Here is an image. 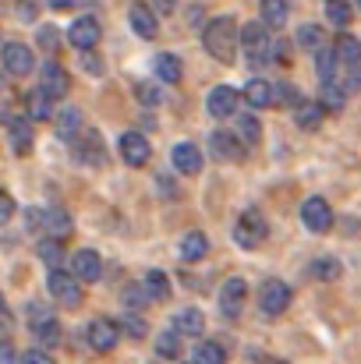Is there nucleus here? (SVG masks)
Instances as JSON below:
<instances>
[{
    "label": "nucleus",
    "instance_id": "39",
    "mask_svg": "<svg viewBox=\"0 0 361 364\" xmlns=\"http://www.w3.org/2000/svg\"><path fill=\"white\" fill-rule=\"evenodd\" d=\"M135 96H138V103H142V107H159V100H163V89H159L156 82H138Z\"/></svg>",
    "mask_w": 361,
    "mask_h": 364
},
{
    "label": "nucleus",
    "instance_id": "32",
    "mask_svg": "<svg viewBox=\"0 0 361 364\" xmlns=\"http://www.w3.org/2000/svg\"><path fill=\"white\" fill-rule=\"evenodd\" d=\"M308 272H312V279H323V283H333V279H340V262L337 258H330V255H323V258H315L312 265H308Z\"/></svg>",
    "mask_w": 361,
    "mask_h": 364
},
{
    "label": "nucleus",
    "instance_id": "1",
    "mask_svg": "<svg viewBox=\"0 0 361 364\" xmlns=\"http://www.w3.org/2000/svg\"><path fill=\"white\" fill-rule=\"evenodd\" d=\"M202 43H206V53L220 64H231L234 53L241 46V28L234 25V18H213L202 32Z\"/></svg>",
    "mask_w": 361,
    "mask_h": 364
},
{
    "label": "nucleus",
    "instance_id": "14",
    "mask_svg": "<svg viewBox=\"0 0 361 364\" xmlns=\"http://www.w3.org/2000/svg\"><path fill=\"white\" fill-rule=\"evenodd\" d=\"M68 269H71L82 283H96V279L103 276V258H100L93 247H82V251H75V255H71Z\"/></svg>",
    "mask_w": 361,
    "mask_h": 364
},
{
    "label": "nucleus",
    "instance_id": "51",
    "mask_svg": "<svg viewBox=\"0 0 361 364\" xmlns=\"http://www.w3.org/2000/svg\"><path fill=\"white\" fill-rule=\"evenodd\" d=\"M18 14H21L25 21H32V18H36V7H32V4H21V7H18Z\"/></svg>",
    "mask_w": 361,
    "mask_h": 364
},
{
    "label": "nucleus",
    "instance_id": "3",
    "mask_svg": "<svg viewBox=\"0 0 361 364\" xmlns=\"http://www.w3.org/2000/svg\"><path fill=\"white\" fill-rule=\"evenodd\" d=\"M241 46L248 50V64H251V68L262 64V60L269 57V46H273V39H269V25H266L262 18L241 25Z\"/></svg>",
    "mask_w": 361,
    "mask_h": 364
},
{
    "label": "nucleus",
    "instance_id": "38",
    "mask_svg": "<svg viewBox=\"0 0 361 364\" xmlns=\"http://www.w3.org/2000/svg\"><path fill=\"white\" fill-rule=\"evenodd\" d=\"M39 258H43L50 269H61V262H64V247H61V241H53V237L39 241Z\"/></svg>",
    "mask_w": 361,
    "mask_h": 364
},
{
    "label": "nucleus",
    "instance_id": "6",
    "mask_svg": "<svg viewBox=\"0 0 361 364\" xmlns=\"http://www.w3.org/2000/svg\"><path fill=\"white\" fill-rule=\"evenodd\" d=\"M4 71H7L11 78H25V75H32V71H36V57H32V50H28L25 43H18V39L4 43Z\"/></svg>",
    "mask_w": 361,
    "mask_h": 364
},
{
    "label": "nucleus",
    "instance_id": "4",
    "mask_svg": "<svg viewBox=\"0 0 361 364\" xmlns=\"http://www.w3.org/2000/svg\"><path fill=\"white\" fill-rule=\"evenodd\" d=\"M269 237V223H266V216L258 213V209H244L238 220V227H234V241L241 244V247H258V244Z\"/></svg>",
    "mask_w": 361,
    "mask_h": 364
},
{
    "label": "nucleus",
    "instance_id": "30",
    "mask_svg": "<svg viewBox=\"0 0 361 364\" xmlns=\"http://www.w3.org/2000/svg\"><path fill=\"white\" fill-rule=\"evenodd\" d=\"M209 255V237L202 234V230H192L184 241H181V258L184 262H199V258H206Z\"/></svg>",
    "mask_w": 361,
    "mask_h": 364
},
{
    "label": "nucleus",
    "instance_id": "42",
    "mask_svg": "<svg viewBox=\"0 0 361 364\" xmlns=\"http://www.w3.org/2000/svg\"><path fill=\"white\" fill-rule=\"evenodd\" d=\"M276 103H280V107H294V110H298L305 100H301V92H298L294 85H276Z\"/></svg>",
    "mask_w": 361,
    "mask_h": 364
},
{
    "label": "nucleus",
    "instance_id": "7",
    "mask_svg": "<svg viewBox=\"0 0 361 364\" xmlns=\"http://www.w3.org/2000/svg\"><path fill=\"white\" fill-rule=\"evenodd\" d=\"M258 308L266 315H283L291 308V287L283 279H266L258 287Z\"/></svg>",
    "mask_w": 361,
    "mask_h": 364
},
{
    "label": "nucleus",
    "instance_id": "34",
    "mask_svg": "<svg viewBox=\"0 0 361 364\" xmlns=\"http://www.w3.org/2000/svg\"><path fill=\"white\" fill-rule=\"evenodd\" d=\"M156 354L159 358H181V333L177 329H163L156 336Z\"/></svg>",
    "mask_w": 361,
    "mask_h": 364
},
{
    "label": "nucleus",
    "instance_id": "5",
    "mask_svg": "<svg viewBox=\"0 0 361 364\" xmlns=\"http://www.w3.org/2000/svg\"><path fill=\"white\" fill-rule=\"evenodd\" d=\"M71 145H75L78 163H89V166H103L107 163V145H103V138H100L96 127H82V134Z\"/></svg>",
    "mask_w": 361,
    "mask_h": 364
},
{
    "label": "nucleus",
    "instance_id": "25",
    "mask_svg": "<svg viewBox=\"0 0 361 364\" xmlns=\"http://www.w3.org/2000/svg\"><path fill=\"white\" fill-rule=\"evenodd\" d=\"M43 234H46V237H53V241H64V237H71V216H68L64 209H46Z\"/></svg>",
    "mask_w": 361,
    "mask_h": 364
},
{
    "label": "nucleus",
    "instance_id": "2",
    "mask_svg": "<svg viewBox=\"0 0 361 364\" xmlns=\"http://www.w3.org/2000/svg\"><path fill=\"white\" fill-rule=\"evenodd\" d=\"M46 287H50V294H53L57 304H64V308H78V301H82V279H78L71 269H50Z\"/></svg>",
    "mask_w": 361,
    "mask_h": 364
},
{
    "label": "nucleus",
    "instance_id": "27",
    "mask_svg": "<svg viewBox=\"0 0 361 364\" xmlns=\"http://www.w3.org/2000/svg\"><path fill=\"white\" fill-rule=\"evenodd\" d=\"M323 117H326V107H323L319 100H305V103L294 110V121H298V127H305V131H315V127L323 124Z\"/></svg>",
    "mask_w": 361,
    "mask_h": 364
},
{
    "label": "nucleus",
    "instance_id": "9",
    "mask_svg": "<svg viewBox=\"0 0 361 364\" xmlns=\"http://www.w3.org/2000/svg\"><path fill=\"white\" fill-rule=\"evenodd\" d=\"M85 340H89V347H93L96 354H110L120 340V326L110 322V318H96V322H89Z\"/></svg>",
    "mask_w": 361,
    "mask_h": 364
},
{
    "label": "nucleus",
    "instance_id": "44",
    "mask_svg": "<svg viewBox=\"0 0 361 364\" xmlns=\"http://www.w3.org/2000/svg\"><path fill=\"white\" fill-rule=\"evenodd\" d=\"M269 57H273L276 64H291V43H287V39H273Z\"/></svg>",
    "mask_w": 361,
    "mask_h": 364
},
{
    "label": "nucleus",
    "instance_id": "11",
    "mask_svg": "<svg viewBox=\"0 0 361 364\" xmlns=\"http://www.w3.org/2000/svg\"><path fill=\"white\" fill-rule=\"evenodd\" d=\"M68 43H71V46H78L82 53L96 50V43H100V21H96L93 14L75 18V21H71V28H68Z\"/></svg>",
    "mask_w": 361,
    "mask_h": 364
},
{
    "label": "nucleus",
    "instance_id": "37",
    "mask_svg": "<svg viewBox=\"0 0 361 364\" xmlns=\"http://www.w3.org/2000/svg\"><path fill=\"white\" fill-rule=\"evenodd\" d=\"M234 134H238L244 145H255V141H258V134H262V124L255 121L251 114H244V117H238V127H234Z\"/></svg>",
    "mask_w": 361,
    "mask_h": 364
},
{
    "label": "nucleus",
    "instance_id": "20",
    "mask_svg": "<svg viewBox=\"0 0 361 364\" xmlns=\"http://www.w3.org/2000/svg\"><path fill=\"white\" fill-rule=\"evenodd\" d=\"M82 127H85V121H82V114H78L75 107H61V110H57V117H53V131H57V138L75 141V138L82 134Z\"/></svg>",
    "mask_w": 361,
    "mask_h": 364
},
{
    "label": "nucleus",
    "instance_id": "33",
    "mask_svg": "<svg viewBox=\"0 0 361 364\" xmlns=\"http://www.w3.org/2000/svg\"><path fill=\"white\" fill-rule=\"evenodd\" d=\"M142 283H145V290H149L152 301H167V297H170V279H167V272L149 269V272L142 276Z\"/></svg>",
    "mask_w": 361,
    "mask_h": 364
},
{
    "label": "nucleus",
    "instance_id": "49",
    "mask_svg": "<svg viewBox=\"0 0 361 364\" xmlns=\"http://www.w3.org/2000/svg\"><path fill=\"white\" fill-rule=\"evenodd\" d=\"M0 364H14V347L4 340V347H0Z\"/></svg>",
    "mask_w": 361,
    "mask_h": 364
},
{
    "label": "nucleus",
    "instance_id": "21",
    "mask_svg": "<svg viewBox=\"0 0 361 364\" xmlns=\"http://www.w3.org/2000/svg\"><path fill=\"white\" fill-rule=\"evenodd\" d=\"M152 71H156V78H159V82H170V85H177V82L184 78V60H181L177 53H156V60H152Z\"/></svg>",
    "mask_w": 361,
    "mask_h": 364
},
{
    "label": "nucleus",
    "instance_id": "46",
    "mask_svg": "<svg viewBox=\"0 0 361 364\" xmlns=\"http://www.w3.org/2000/svg\"><path fill=\"white\" fill-rule=\"evenodd\" d=\"M39 46H43V50H53V46H57V28L43 25V28H39Z\"/></svg>",
    "mask_w": 361,
    "mask_h": 364
},
{
    "label": "nucleus",
    "instance_id": "41",
    "mask_svg": "<svg viewBox=\"0 0 361 364\" xmlns=\"http://www.w3.org/2000/svg\"><path fill=\"white\" fill-rule=\"evenodd\" d=\"M152 297H149V290H145V283H127L124 287V304L127 308H142V304H149Z\"/></svg>",
    "mask_w": 361,
    "mask_h": 364
},
{
    "label": "nucleus",
    "instance_id": "31",
    "mask_svg": "<svg viewBox=\"0 0 361 364\" xmlns=\"http://www.w3.org/2000/svg\"><path fill=\"white\" fill-rule=\"evenodd\" d=\"M298 46H305V50H312V53H319V50H326V32H323V25H301L298 28V39H294Z\"/></svg>",
    "mask_w": 361,
    "mask_h": 364
},
{
    "label": "nucleus",
    "instance_id": "28",
    "mask_svg": "<svg viewBox=\"0 0 361 364\" xmlns=\"http://www.w3.org/2000/svg\"><path fill=\"white\" fill-rule=\"evenodd\" d=\"M333 53H337V60L340 64H347V68H358L361 64V43L355 36H337V43H333Z\"/></svg>",
    "mask_w": 361,
    "mask_h": 364
},
{
    "label": "nucleus",
    "instance_id": "52",
    "mask_svg": "<svg viewBox=\"0 0 361 364\" xmlns=\"http://www.w3.org/2000/svg\"><path fill=\"white\" fill-rule=\"evenodd\" d=\"M202 14H206L202 7H192V11H188V25H199V21H202Z\"/></svg>",
    "mask_w": 361,
    "mask_h": 364
},
{
    "label": "nucleus",
    "instance_id": "8",
    "mask_svg": "<svg viewBox=\"0 0 361 364\" xmlns=\"http://www.w3.org/2000/svg\"><path fill=\"white\" fill-rule=\"evenodd\" d=\"M301 223H305L312 234H326V230L333 227V209H330V202L319 198V195L305 198V205H301Z\"/></svg>",
    "mask_w": 361,
    "mask_h": 364
},
{
    "label": "nucleus",
    "instance_id": "45",
    "mask_svg": "<svg viewBox=\"0 0 361 364\" xmlns=\"http://www.w3.org/2000/svg\"><path fill=\"white\" fill-rule=\"evenodd\" d=\"M82 68H85L89 75H103V60H100L93 50H89V53H82Z\"/></svg>",
    "mask_w": 361,
    "mask_h": 364
},
{
    "label": "nucleus",
    "instance_id": "29",
    "mask_svg": "<svg viewBox=\"0 0 361 364\" xmlns=\"http://www.w3.org/2000/svg\"><path fill=\"white\" fill-rule=\"evenodd\" d=\"M192 364H227V350L216 340H202L192 350Z\"/></svg>",
    "mask_w": 361,
    "mask_h": 364
},
{
    "label": "nucleus",
    "instance_id": "15",
    "mask_svg": "<svg viewBox=\"0 0 361 364\" xmlns=\"http://www.w3.org/2000/svg\"><path fill=\"white\" fill-rule=\"evenodd\" d=\"M170 159H174V166H177L184 177L202 173V152H199V145H195V141H177V145H174V152H170Z\"/></svg>",
    "mask_w": 361,
    "mask_h": 364
},
{
    "label": "nucleus",
    "instance_id": "53",
    "mask_svg": "<svg viewBox=\"0 0 361 364\" xmlns=\"http://www.w3.org/2000/svg\"><path fill=\"white\" fill-rule=\"evenodd\" d=\"M355 4H358V7H361V0H355Z\"/></svg>",
    "mask_w": 361,
    "mask_h": 364
},
{
    "label": "nucleus",
    "instance_id": "19",
    "mask_svg": "<svg viewBox=\"0 0 361 364\" xmlns=\"http://www.w3.org/2000/svg\"><path fill=\"white\" fill-rule=\"evenodd\" d=\"M7 141H11V149L18 156H28V149H32V121L7 114Z\"/></svg>",
    "mask_w": 361,
    "mask_h": 364
},
{
    "label": "nucleus",
    "instance_id": "12",
    "mask_svg": "<svg viewBox=\"0 0 361 364\" xmlns=\"http://www.w3.org/2000/svg\"><path fill=\"white\" fill-rule=\"evenodd\" d=\"M39 89H43L50 100H64V96L71 92V78H68V71H64L57 60H46L43 71H39Z\"/></svg>",
    "mask_w": 361,
    "mask_h": 364
},
{
    "label": "nucleus",
    "instance_id": "50",
    "mask_svg": "<svg viewBox=\"0 0 361 364\" xmlns=\"http://www.w3.org/2000/svg\"><path fill=\"white\" fill-rule=\"evenodd\" d=\"M156 4V11H163V14H170L174 7H177V0H152Z\"/></svg>",
    "mask_w": 361,
    "mask_h": 364
},
{
    "label": "nucleus",
    "instance_id": "26",
    "mask_svg": "<svg viewBox=\"0 0 361 364\" xmlns=\"http://www.w3.org/2000/svg\"><path fill=\"white\" fill-rule=\"evenodd\" d=\"M258 14H262V21L269 28H283L287 18H291V4L287 0H262L258 4Z\"/></svg>",
    "mask_w": 361,
    "mask_h": 364
},
{
    "label": "nucleus",
    "instance_id": "22",
    "mask_svg": "<svg viewBox=\"0 0 361 364\" xmlns=\"http://www.w3.org/2000/svg\"><path fill=\"white\" fill-rule=\"evenodd\" d=\"M244 103L248 107H255V110H262V107H273L276 103V89L266 82V78H251L248 85H244Z\"/></svg>",
    "mask_w": 361,
    "mask_h": 364
},
{
    "label": "nucleus",
    "instance_id": "43",
    "mask_svg": "<svg viewBox=\"0 0 361 364\" xmlns=\"http://www.w3.org/2000/svg\"><path fill=\"white\" fill-rule=\"evenodd\" d=\"M120 326H124V333H127L131 340H142V336L149 333V326H145V318H142V315H124V322H120Z\"/></svg>",
    "mask_w": 361,
    "mask_h": 364
},
{
    "label": "nucleus",
    "instance_id": "35",
    "mask_svg": "<svg viewBox=\"0 0 361 364\" xmlns=\"http://www.w3.org/2000/svg\"><path fill=\"white\" fill-rule=\"evenodd\" d=\"M323 7H326V18L337 25V28H344V25H351V0H323Z\"/></svg>",
    "mask_w": 361,
    "mask_h": 364
},
{
    "label": "nucleus",
    "instance_id": "17",
    "mask_svg": "<svg viewBox=\"0 0 361 364\" xmlns=\"http://www.w3.org/2000/svg\"><path fill=\"white\" fill-rule=\"evenodd\" d=\"M127 21H131L135 36H142V39H156V32H159L156 11H152L149 4H131V11H127Z\"/></svg>",
    "mask_w": 361,
    "mask_h": 364
},
{
    "label": "nucleus",
    "instance_id": "40",
    "mask_svg": "<svg viewBox=\"0 0 361 364\" xmlns=\"http://www.w3.org/2000/svg\"><path fill=\"white\" fill-rule=\"evenodd\" d=\"M32 333L39 336V343H43V347H57V343H61V326H57V318H46V322H43V326H36Z\"/></svg>",
    "mask_w": 361,
    "mask_h": 364
},
{
    "label": "nucleus",
    "instance_id": "24",
    "mask_svg": "<svg viewBox=\"0 0 361 364\" xmlns=\"http://www.w3.org/2000/svg\"><path fill=\"white\" fill-rule=\"evenodd\" d=\"M174 329L181 333V336H202V329H206V318H202V311L199 308H181L177 315H174Z\"/></svg>",
    "mask_w": 361,
    "mask_h": 364
},
{
    "label": "nucleus",
    "instance_id": "48",
    "mask_svg": "<svg viewBox=\"0 0 361 364\" xmlns=\"http://www.w3.org/2000/svg\"><path fill=\"white\" fill-rule=\"evenodd\" d=\"M11 216H14V198L4 191V195H0V223H7Z\"/></svg>",
    "mask_w": 361,
    "mask_h": 364
},
{
    "label": "nucleus",
    "instance_id": "13",
    "mask_svg": "<svg viewBox=\"0 0 361 364\" xmlns=\"http://www.w3.org/2000/svg\"><path fill=\"white\" fill-rule=\"evenodd\" d=\"M149 156H152V145H149V138L142 131H124L120 134V159L127 166H145Z\"/></svg>",
    "mask_w": 361,
    "mask_h": 364
},
{
    "label": "nucleus",
    "instance_id": "18",
    "mask_svg": "<svg viewBox=\"0 0 361 364\" xmlns=\"http://www.w3.org/2000/svg\"><path fill=\"white\" fill-rule=\"evenodd\" d=\"M244 297H248L244 279L231 276V279L224 283V290H220V308H224V315H227V318H238L241 308H244Z\"/></svg>",
    "mask_w": 361,
    "mask_h": 364
},
{
    "label": "nucleus",
    "instance_id": "10",
    "mask_svg": "<svg viewBox=\"0 0 361 364\" xmlns=\"http://www.w3.org/2000/svg\"><path fill=\"white\" fill-rule=\"evenodd\" d=\"M241 96L238 89H231V85H216L213 92H209V100H206V110L216 117V121H227V117H234L241 107Z\"/></svg>",
    "mask_w": 361,
    "mask_h": 364
},
{
    "label": "nucleus",
    "instance_id": "23",
    "mask_svg": "<svg viewBox=\"0 0 361 364\" xmlns=\"http://www.w3.org/2000/svg\"><path fill=\"white\" fill-rule=\"evenodd\" d=\"M21 103H25V117H28V121H50V117H53V100H50L43 89L25 92Z\"/></svg>",
    "mask_w": 361,
    "mask_h": 364
},
{
    "label": "nucleus",
    "instance_id": "36",
    "mask_svg": "<svg viewBox=\"0 0 361 364\" xmlns=\"http://www.w3.org/2000/svg\"><path fill=\"white\" fill-rule=\"evenodd\" d=\"M344 100H347V92H344L337 82H323V96H319V103H323L326 110H344Z\"/></svg>",
    "mask_w": 361,
    "mask_h": 364
},
{
    "label": "nucleus",
    "instance_id": "47",
    "mask_svg": "<svg viewBox=\"0 0 361 364\" xmlns=\"http://www.w3.org/2000/svg\"><path fill=\"white\" fill-rule=\"evenodd\" d=\"M21 364H53V358L46 350H28V354H21Z\"/></svg>",
    "mask_w": 361,
    "mask_h": 364
},
{
    "label": "nucleus",
    "instance_id": "16",
    "mask_svg": "<svg viewBox=\"0 0 361 364\" xmlns=\"http://www.w3.org/2000/svg\"><path fill=\"white\" fill-rule=\"evenodd\" d=\"M209 145H213V156L224 159V163H227V159H231V163L244 159V141H241L234 131H213Z\"/></svg>",
    "mask_w": 361,
    "mask_h": 364
}]
</instances>
